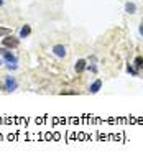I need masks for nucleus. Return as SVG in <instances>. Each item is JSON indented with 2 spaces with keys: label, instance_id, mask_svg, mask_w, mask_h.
<instances>
[{
  "label": "nucleus",
  "instance_id": "obj_1",
  "mask_svg": "<svg viewBox=\"0 0 143 161\" xmlns=\"http://www.w3.org/2000/svg\"><path fill=\"white\" fill-rule=\"evenodd\" d=\"M0 54H2V58H4V61H5V63H10V64H17V63H18V58L15 56L12 51H8L5 46L0 50Z\"/></svg>",
  "mask_w": 143,
  "mask_h": 161
},
{
  "label": "nucleus",
  "instance_id": "obj_2",
  "mask_svg": "<svg viewBox=\"0 0 143 161\" xmlns=\"http://www.w3.org/2000/svg\"><path fill=\"white\" fill-rule=\"evenodd\" d=\"M17 87H18L17 79L12 77V76L5 77V82H4V90L5 92H13V90H17Z\"/></svg>",
  "mask_w": 143,
  "mask_h": 161
},
{
  "label": "nucleus",
  "instance_id": "obj_3",
  "mask_svg": "<svg viewBox=\"0 0 143 161\" xmlns=\"http://www.w3.org/2000/svg\"><path fill=\"white\" fill-rule=\"evenodd\" d=\"M2 44H4L5 48H17L18 44H20V39L15 38V36H12V35H8V36H4Z\"/></svg>",
  "mask_w": 143,
  "mask_h": 161
},
{
  "label": "nucleus",
  "instance_id": "obj_4",
  "mask_svg": "<svg viewBox=\"0 0 143 161\" xmlns=\"http://www.w3.org/2000/svg\"><path fill=\"white\" fill-rule=\"evenodd\" d=\"M53 54L58 58H66L68 51H66V48L63 44H56V46H53Z\"/></svg>",
  "mask_w": 143,
  "mask_h": 161
},
{
  "label": "nucleus",
  "instance_id": "obj_5",
  "mask_svg": "<svg viewBox=\"0 0 143 161\" xmlns=\"http://www.w3.org/2000/svg\"><path fill=\"white\" fill-rule=\"evenodd\" d=\"M86 68H87L86 59H77V61H76V64H74V71L77 72V74H81V72H82Z\"/></svg>",
  "mask_w": 143,
  "mask_h": 161
},
{
  "label": "nucleus",
  "instance_id": "obj_6",
  "mask_svg": "<svg viewBox=\"0 0 143 161\" xmlns=\"http://www.w3.org/2000/svg\"><path fill=\"white\" fill-rule=\"evenodd\" d=\"M100 87H102V81H100V79H97L96 82H94L92 86H90L89 92H90V94H97V92L100 90Z\"/></svg>",
  "mask_w": 143,
  "mask_h": 161
},
{
  "label": "nucleus",
  "instance_id": "obj_7",
  "mask_svg": "<svg viewBox=\"0 0 143 161\" xmlns=\"http://www.w3.org/2000/svg\"><path fill=\"white\" fill-rule=\"evenodd\" d=\"M125 12L127 13H130V15L136 13V5L133 4V2H127L125 4Z\"/></svg>",
  "mask_w": 143,
  "mask_h": 161
},
{
  "label": "nucleus",
  "instance_id": "obj_8",
  "mask_svg": "<svg viewBox=\"0 0 143 161\" xmlns=\"http://www.w3.org/2000/svg\"><path fill=\"white\" fill-rule=\"evenodd\" d=\"M30 33H31V28H30V25L22 26V30H20V38H26Z\"/></svg>",
  "mask_w": 143,
  "mask_h": 161
},
{
  "label": "nucleus",
  "instance_id": "obj_9",
  "mask_svg": "<svg viewBox=\"0 0 143 161\" xmlns=\"http://www.w3.org/2000/svg\"><path fill=\"white\" fill-rule=\"evenodd\" d=\"M135 68L136 69H143V58L142 56H136L135 58Z\"/></svg>",
  "mask_w": 143,
  "mask_h": 161
},
{
  "label": "nucleus",
  "instance_id": "obj_10",
  "mask_svg": "<svg viewBox=\"0 0 143 161\" xmlns=\"http://www.w3.org/2000/svg\"><path fill=\"white\" fill-rule=\"evenodd\" d=\"M127 71H128L132 76H138V69H136V68H133L132 64H128V66H127Z\"/></svg>",
  "mask_w": 143,
  "mask_h": 161
},
{
  "label": "nucleus",
  "instance_id": "obj_11",
  "mask_svg": "<svg viewBox=\"0 0 143 161\" xmlns=\"http://www.w3.org/2000/svg\"><path fill=\"white\" fill-rule=\"evenodd\" d=\"M8 35H12L10 28H0V36H8Z\"/></svg>",
  "mask_w": 143,
  "mask_h": 161
},
{
  "label": "nucleus",
  "instance_id": "obj_12",
  "mask_svg": "<svg viewBox=\"0 0 143 161\" xmlns=\"http://www.w3.org/2000/svg\"><path fill=\"white\" fill-rule=\"evenodd\" d=\"M7 69H10V71H17L18 66H17V64H10V63H7Z\"/></svg>",
  "mask_w": 143,
  "mask_h": 161
},
{
  "label": "nucleus",
  "instance_id": "obj_13",
  "mask_svg": "<svg viewBox=\"0 0 143 161\" xmlns=\"http://www.w3.org/2000/svg\"><path fill=\"white\" fill-rule=\"evenodd\" d=\"M87 69H89L90 72H97V66H94V64H90V66H87Z\"/></svg>",
  "mask_w": 143,
  "mask_h": 161
},
{
  "label": "nucleus",
  "instance_id": "obj_14",
  "mask_svg": "<svg viewBox=\"0 0 143 161\" xmlns=\"http://www.w3.org/2000/svg\"><path fill=\"white\" fill-rule=\"evenodd\" d=\"M140 35L143 36V23H142V25H140Z\"/></svg>",
  "mask_w": 143,
  "mask_h": 161
},
{
  "label": "nucleus",
  "instance_id": "obj_15",
  "mask_svg": "<svg viewBox=\"0 0 143 161\" xmlns=\"http://www.w3.org/2000/svg\"><path fill=\"white\" fill-rule=\"evenodd\" d=\"M2 5H4V0H0V7H2Z\"/></svg>",
  "mask_w": 143,
  "mask_h": 161
},
{
  "label": "nucleus",
  "instance_id": "obj_16",
  "mask_svg": "<svg viewBox=\"0 0 143 161\" xmlns=\"http://www.w3.org/2000/svg\"><path fill=\"white\" fill-rule=\"evenodd\" d=\"M0 64H2V59H0Z\"/></svg>",
  "mask_w": 143,
  "mask_h": 161
},
{
  "label": "nucleus",
  "instance_id": "obj_17",
  "mask_svg": "<svg viewBox=\"0 0 143 161\" xmlns=\"http://www.w3.org/2000/svg\"><path fill=\"white\" fill-rule=\"evenodd\" d=\"M142 23H143V22H142Z\"/></svg>",
  "mask_w": 143,
  "mask_h": 161
}]
</instances>
